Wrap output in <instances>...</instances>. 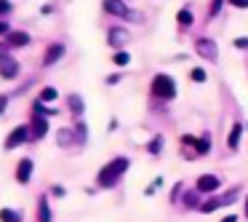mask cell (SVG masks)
<instances>
[{"mask_svg":"<svg viewBox=\"0 0 248 222\" xmlns=\"http://www.w3.org/2000/svg\"><path fill=\"white\" fill-rule=\"evenodd\" d=\"M128 166H131V161H128L125 155L112 158V161H109L107 166H104L102 171L96 174V185H99V188H104V190L115 188V185H118V179L123 177L125 171H128Z\"/></svg>","mask_w":248,"mask_h":222,"instance_id":"1","label":"cell"},{"mask_svg":"<svg viewBox=\"0 0 248 222\" xmlns=\"http://www.w3.org/2000/svg\"><path fill=\"white\" fill-rule=\"evenodd\" d=\"M152 97L163 99V102H171L176 97V83H173V78L166 75V72H157L152 78Z\"/></svg>","mask_w":248,"mask_h":222,"instance_id":"2","label":"cell"},{"mask_svg":"<svg viewBox=\"0 0 248 222\" xmlns=\"http://www.w3.org/2000/svg\"><path fill=\"white\" fill-rule=\"evenodd\" d=\"M195 51H198V56H203V59H208V62L219 59V46L211 38H198L195 40Z\"/></svg>","mask_w":248,"mask_h":222,"instance_id":"3","label":"cell"},{"mask_svg":"<svg viewBox=\"0 0 248 222\" xmlns=\"http://www.w3.org/2000/svg\"><path fill=\"white\" fill-rule=\"evenodd\" d=\"M24 142H30V126H16L11 134L6 137V150H14V147H22Z\"/></svg>","mask_w":248,"mask_h":222,"instance_id":"4","label":"cell"},{"mask_svg":"<svg viewBox=\"0 0 248 222\" xmlns=\"http://www.w3.org/2000/svg\"><path fill=\"white\" fill-rule=\"evenodd\" d=\"M46 134H48V118H43V115H32V120H30V142L43 139Z\"/></svg>","mask_w":248,"mask_h":222,"instance_id":"5","label":"cell"},{"mask_svg":"<svg viewBox=\"0 0 248 222\" xmlns=\"http://www.w3.org/2000/svg\"><path fill=\"white\" fill-rule=\"evenodd\" d=\"M219 177H216V174H200L198 177V182H195V190H198L200 195L203 193H216V190H219Z\"/></svg>","mask_w":248,"mask_h":222,"instance_id":"6","label":"cell"},{"mask_svg":"<svg viewBox=\"0 0 248 222\" xmlns=\"http://www.w3.org/2000/svg\"><path fill=\"white\" fill-rule=\"evenodd\" d=\"M19 70H22V65H19V59H14V56H6V59L0 62V78H3V81H14V78L19 75Z\"/></svg>","mask_w":248,"mask_h":222,"instance_id":"7","label":"cell"},{"mask_svg":"<svg viewBox=\"0 0 248 222\" xmlns=\"http://www.w3.org/2000/svg\"><path fill=\"white\" fill-rule=\"evenodd\" d=\"M102 6H104V11H107L109 17H120V19H125L128 11H131L123 0H102Z\"/></svg>","mask_w":248,"mask_h":222,"instance_id":"8","label":"cell"},{"mask_svg":"<svg viewBox=\"0 0 248 222\" xmlns=\"http://www.w3.org/2000/svg\"><path fill=\"white\" fill-rule=\"evenodd\" d=\"M6 43H8V49H24V46H30V35L24 30H11L6 35Z\"/></svg>","mask_w":248,"mask_h":222,"instance_id":"9","label":"cell"},{"mask_svg":"<svg viewBox=\"0 0 248 222\" xmlns=\"http://www.w3.org/2000/svg\"><path fill=\"white\" fill-rule=\"evenodd\" d=\"M32 169H35L32 158H22V161H19V166H16V182L19 185H27L30 177H32Z\"/></svg>","mask_w":248,"mask_h":222,"instance_id":"10","label":"cell"},{"mask_svg":"<svg viewBox=\"0 0 248 222\" xmlns=\"http://www.w3.org/2000/svg\"><path fill=\"white\" fill-rule=\"evenodd\" d=\"M64 43H51L48 49H46V56H43V65L46 67H51V65H56V62L62 59V56H64Z\"/></svg>","mask_w":248,"mask_h":222,"instance_id":"11","label":"cell"},{"mask_svg":"<svg viewBox=\"0 0 248 222\" xmlns=\"http://www.w3.org/2000/svg\"><path fill=\"white\" fill-rule=\"evenodd\" d=\"M109 46H112L115 51H123V46L128 43V33L125 30H120V27H115V30H109Z\"/></svg>","mask_w":248,"mask_h":222,"instance_id":"12","label":"cell"},{"mask_svg":"<svg viewBox=\"0 0 248 222\" xmlns=\"http://www.w3.org/2000/svg\"><path fill=\"white\" fill-rule=\"evenodd\" d=\"M75 142H78L75 129H59V131H56V145H59V147H64V150H67V147H72Z\"/></svg>","mask_w":248,"mask_h":222,"instance_id":"13","label":"cell"},{"mask_svg":"<svg viewBox=\"0 0 248 222\" xmlns=\"http://www.w3.org/2000/svg\"><path fill=\"white\" fill-rule=\"evenodd\" d=\"M200 204H203V201H200V193L198 190H184V195H182V206L184 209H200Z\"/></svg>","mask_w":248,"mask_h":222,"instance_id":"14","label":"cell"},{"mask_svg":"<svg viewBox=\"0 0 248 222\" xmlns=\"http://www.w3.org/2000/svg\"><path fill=\"white\" fill-rule=\"evenodd\" d=\"M240 137H243V123H232L230 134H227V147H230V150H237V147H240Z\"/></svg>","mask_w":248,"mask_h":222,"instance_id":"15","label":"cell"},{"mask_svg":"<svg viewBox=\"0 0 248 222\" xmlns=\"http://www.w3.org/2000/svg\"><path fill=\"white\" fill-rule=\"evenodd\" d=\"M195 153H198V155H208V153H211V134H208V131L195 139Z\"/></svg>","mask_w":248,"mask_h":222,"instance_id":"16","label":"cell"},{"mask_svg":"<svg viewBox=\"0 0 248 222\" xmlns=\"http://www.w3.org/2000/svg\"><path fill=\"white\" fill-rule=\"evenodd\" d=\"M38 222H51V206L46 195H40V201H38Z\"/></svg>","mask_w":248,"mask_h":222,"instance_id":"17","label":"cell"},{"mask_svg":"<svg viewBox=\"0 0 248 222\" xmlns=\"http://www.w3.org/2000/svg\"><path fill=\"white\" fill-rule=\"evenodd\" d=\"M67 104H70V110L75 115H83V110H86V102H83L80 94H70V97H67Z\"/></svg>","mask_w":248,"mask_h":222,"instance_id":"18","label":"cell"},{"mask_svg":"<svg viewBox=\"0 0 248 222\" xmlns=\"http://www.w3.org/2000/svg\"><path fill=\"white\" fill-rule=\"evenodd\" d=\"M35 99H38V102H43V104H48V102H54V99H59V91H56L54 86H46V88H40V94Z\"/></svg>","mask_w":248,"mask_h":222,"instance_id":"19","label":"cell"},{"mask_svg":"<svg viewBox=\"0 0 248 222\" xmlns=\"http://www.w3.org/2000/svg\"><path fill=\"white\" fill-rule=\"evenodd\" d=\"M176 22H179V27H192V11H189V8H182V11L176 14Z\"/></svg>","mask_w":248,"mask_h":222,"instance_id":"20","label":"cell"},{"mask_svg":"<svg viewBox=\"0 0 248 222\" xmlns=\"http://www.w3.org/2000/svg\"><path fill=\"white\" fill-rule=\"evenodd\" d=\"M32 115H43V118H48V115H56V110L54 107H46L43 102L35 99V102H32Z\"/></svg>","mask_w":248,"mask_h":222,"instance_id":"21","label":"cell"},{"mask_svg":"<svg viewBox=\"0 0 248 222\" xmlns=\"http://www.w3.org/2000/svg\"><path fill=\"white\" fill-rule=\"evenodd\" d=\"M0 222H22V214L14 209H0Z\"/></svg>","mask_w":248,"mask_h":222,"instance_id":"22","label":"cell"},{"mask_svg":"<svg viewBox=\"0 0 248 222\" xmlns=\"http://www.w3.org/2000/svg\"><path fill=\"white\" fill-rule=\"evenodd\" d=\"M221 206V201L219 198H208V201H203V204H200V209L198 211H203V214H211V211H216Z\"/></svg>","mask_w":248,"mask_h":222,"instance_id":"23","label":"cell"},{"mask_svg":"<svg viewBox=\"0 0 248 222\" xmlns=\"http://www.w3.org/2000/svg\"><path fill=\"white\" fill-rule=\"evenodd\" d=\"M147 150L152 153V155H160V150H163V137L160 134H155L150 139V145H147Z\"/></svg>","mask_w":248,"mask_h":222,"instance_id":"24","label":"cell"},{"mask_svg":"<svg viewBox=\"0 0 248 222\" xmlns=\"http://www.w3.org/2000/svg\"><path fill=\"white\" fill-rule=\"evenodd\" d=\"M75 137H78V145H86L88 131H86V123H83V120H78V126H75Z\"/></svg>","mask_w":248,"mask_h":222,"instance_id":"25","label":"cell"},{"mask_svg":"<svg viewBox=\"0 0 248 222\" xmlns=\"http://www.w3.org/2000/svg\"><path fill=\"white\" fill-rule=\"evenodd\" d=\"M112 62H115V65H118V67H125V65H128V62H131V54H128V51H115Z\"/></svg>","mask_w":248,"mask_h":222,"instance_id":"26","label":"cell"},{"mask_svg":"<svg viewBox=\"0 0 248 222\" xmlns=\"http://www.w3.org/2000/svg\"><path fill=\"white\" fill-rule=\"evenodd\" d=\"M237 195H240V188H232L230 193H224V195H221V198H219V201H221V206H230L232 201L237 198Z\"/></svg>","mask_w":248,"mask_h":222,"instance_id":"27","label":"cell"},{"mask_svg":"<svg viewBox=\"0 0 248 222\" xmlns=\"http://www.w3.org/2000/svg\"><path fill=\"white\" fill-rule=\"evenodd\" d=\"M189 78H192L195 83H205V81H208V75H205V70H203V67H195V70L189 72Z\"/></svg>","mask_w":248,"mask_h":222,"instance_id":"28","label":"cell"},{"mask_svg":"<svg viewBox=\"0 0 248 222\" xmlns=\"http://www.w3.org/2000/svg\"><path fill=\"white\" fill-rule=\"evenodd\" d=\"M221 6H224V0H211V6H208V17H211V19H214V17H219Z\"/></svg>","mask_w":248,"mask_h":222,"instance_id":"29","label":"cell"},{"mask_svg":"<svg viewBox=\"0 0 248 222\" xmlns=\"http://www.w3.org/2000/svg\"><path fill=\"white\" fill-rule=\"evenodd\" d=\"M14 11V6H11V0H0V19L3 17H8V14Z\"/></svg>","mask_w":248,"mask_h":222,"instance_id":"30","label":"cell"},{"mask_svg":"<svg viewBox=\"0 0 248 222\" xmlns=\"http://www.w3.org/2000/svg\"><path fill=\"white\" fill-rule=\"evenodd\" d=\"M182 185H184V182H176V185H173V190H171V204H176V201H179V195H182Z\"/></svg>","mask_w":248,"mask_h":222,"instance_id":"31","label":"cell"},{"mask_svg":"<svg viewBox=\"0 0 248 222\" xmlns=\"http://www.w3.org/2000/svg\"><path fill=\"white\" fill-rule=\"evenodd\" d=\"M6 56H11V49H8V43L3 40V43H0V62L6 59Z\"/></svg>","mask_w":248,"mask_h":222,"instance_id":"32","label":"cell"},{"mask_svg":"<svg viewBox=\"0 0 248 222\" xmlns=\"http://www.w3.org/2000/svg\"><path fill=\"white\" fill-rule=\"evenodd\" d=\"M227 6H232V8H248V0H227Z\"/></svg>","mask_w":248,"mask_h":222,"instance_id":"33","label":"cell"},{"mask_svg":"<svg viewBox=\"0 0 248 222\" xmlns=\"http://www.w3.org/2000/svg\"><path fill=\"white\" fill-rule=\"evenodd\" d=\"M64 193L67 190L62 188V185H54V188H51V195H56V198H64Z\"/></svg>","mask_w":248,"mask_h":222,"instance_id":"34","label":"cell"},{"mask_svg":"<svg viewBox=\"0 0 248 222\" xmlns=\"http://www.w3.org/2000/svg\"><path fill=\"white\" fill-rule=\"evenodd\" d=\"M160 185H163V177H155V182L150 185V190H147V195H152V193H155L157 188H160Z\"/></svg>","mask_w":248,"mask_h":222,"instance_id":"35","label":"cell"},{"mask_svg":"<svg viewBox=\"0 0 248 222\" xmlns=\"http://www.w3.org/2000/svg\"><path fill=\"white\" fill-rule=\"evenodd\" d=\"M8 99H11L8 94H0V113H3V110L8 107Z\"/></svg>","mask_w":248,"mask_h":222,"instance_id":"36","label":"cell"},{"mask_svg":"<svg viewBox=\"0 0 248 222\" xmlns=\"http://www.w3.org/2000/svg\"><path fill=\"white\" fill-rule=\"evenodd\" d=\"M235 49H248V38H237L235 40Z\"/></svg>","mask_w":248,"mask_h":222,"instance_id":"37","label":"cell"},{"mask_svg":"<svg viewBox=\"0 0 248 222\" xmlns=\"http://www.w3.org/2000/svg\"><path fill=\"white\" fill-rule=\"evenodd\" d=\"M120 81H123V75H107V83H109V86H115V83H120Z\"/></svg>","mask_w":248,"mask_h":222,"instance_id":"38","label":"cell"},{"mask_svg":"<svg viewBox=\"0 0 248 222\" xmlns=\"http://www.w3.org/2000/svg\"><path fill=\"white\" fill-rule=\"evenodd\" d=\"M11 33V27H8V22H0V35H8Z\"/></svg>","mask_w":248,"mask_h":222,"instance_id":"39","label":"cell"},{"mask_svg":"<svg viewBox=\"0 0 248 222\" xmlns=\"http://www.w3.org/2000/svg\"><path fill=\"white\" fill-rule=\"evenodd\" d=\"M221 222H237V217H235V214H227V217H224V220H221Z\"/></svg>","mask_w":248,"mask_h":222,"instance_id":"40","label":"cell"},{"mask_svg":"<svg viewBox=\"0 0 248 222\" xmlns=\"http://www.w3.org/2000/svg\"><path fill=\"white\" fill-rule=\"evenodd\" d=\"M246 217H248V198H246Z\"/></svg>","mask_w":248,"mask_h":222,"instance_id":"41","label":"cell"}]
</instances>
